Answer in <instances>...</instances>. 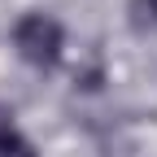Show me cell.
<instances>
[{
    "mask_svg": "<svg viewBox=\"0 0 157 157\" xmlns=\"http://www.w3.org/2000/svg\"><path fill=\"white\" fill-rule=\"evenodd\" d=\"M131 26L135 31H157V0H131Z\"/></svg>",
    "mask_w": 157,
    "mask_h": 157,
    "instance_id": "7a4b0ae2",
    "label": "cell"
},
{
    "mask_svg": "<svg viewBox=\"0 0 157 157\" xmlns=\"http://www.w3.org/2000/svg\"><path fill=\"white\" fill-rule=\"evenodd\" d=\"M13 44L22 52V61H31L39 70H52L61 61V26L48 13H26L17 22V31H13Z\"/></svg>",
    "mask_w": 157,
    "mask_h": 157,
    "instance_id": "6da1fadb",
    "label": "cell"
},
{
    "mask_svg": "<svg viewBox=\"0 0 157 157\" xmlns=\"http://www.w3.org/2000/svg\"><path fill=\"white\" fill-rule=\"evenodd\" d=\"M0 157H35V148H31V144H26L17 131L0 127Z\"/></svg>",
    "mask_w": 157,
    "mask_h": 157,
    "instance_id": "3957f363",
    "label": "cell"
}]
</instances>
